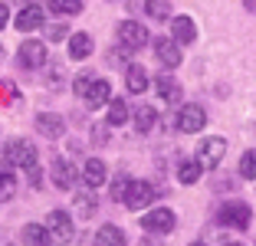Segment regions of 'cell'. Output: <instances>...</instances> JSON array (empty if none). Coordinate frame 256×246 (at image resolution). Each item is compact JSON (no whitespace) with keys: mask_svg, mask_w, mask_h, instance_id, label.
I'll return each instance as SVG.
<instances>
[{"mask_svg":"<svg viewBox=\"0 0 256 246\" xmlns=\"http://www.w3.org/2000/svg\"><path fill=\"white\" fill-rule=\"evenodd\" d=\"M108 142H112L108 125H92V144H108Z\"/></svg>","mask_w":256,"mask_h":246,"instance_id":"d6a6232c","label":"cell"},{"mask_svg":"<svg viewBox=\"0 0 256 246\" xmlns=\"http://www.w3.org/2000/svg\"><path fill=\"white\" fill-rule=\"evenodd\" d=\"M122 204H125L128 210H148L151 204H154V184H151V180H132V184H128V190H125V197H122Z\"/></svg>","mask_w":256,"mask_h":246,"instance_id":"ba28073f","label":"cell"},{"mask_svg":"<svg viewBox=\"0 0 256 246\" xmlns=\"http://www.w3.org/2000/svg\"><path fill=\"white\" fill-rule=\"evenodd\" d=\"M217 224L226 226V230H236V233H246L250 224H253V210H250L246 200H226L224 207L217 210Z\"/></svg>","mask_w":256,"mask_h":246,"instance_id":"277c9868","label":"cell"},{"mask_svg":"<svg viewBox=\"0 0 256 246\" xmlns=\"http://www.w3.org/2000/svg\"><path fill=\"white\" fill-rule=\"evenodd\" d=\"M46 230H50L53 243L69 246L76 240V216L69 214V210H62V207H53L50 214H46Z\"/></svg>","mask_w":256,"mask_h":246,"instance_id":"5b68a950","label":"cell"},{"mask_svg":"<svg viewBox=\"0 0 256 246\" xmlns=\"http://www.w3.org/2000/svg\"><path fill=\"white\" fill-rule=\"evenodd\" d=\"M174 125L181 134H200L207 128V108L197 102H184L178 105V115H174Z\"/></svg>","mask_w":256,"mask_h":246,"instance_id":"8992f818","label":"cell"},{"mask_svg":"<svg viewBox=\"0 0 256 246\" xmlns=\"http://www.w3.org/2000/svg\"><path fill=\"white\" fill-rule=\"evenodd\" d=\"M128 184H132V178H128V174H118V178L112 180V187H108V197H112L115 204H122V197H125Z\"/></svg>","mask_w":256,"mask_h":246,"instance_id":"4dcf8cb0","label":"cell"},{"mask_svg":"<svg viewBox=\"0 0 256 246\" xmlns=\"http://www.w3.org/2000/svg\"><path fill=\"white\" fill-rule=\"evenodd\" d=\"M144 14L151 16L154 23H164V20H171V0H144Z\"/></svg>","mask_w":256,"mask_h":246,"instance_id":"4316f807","label":"cell"},{"mask_svg":"<svg viewBox=\"0 0 256 246\" xmlns=\"http://www.w3.org/2000/svg\"><path fill=\"white\" fill-rule=\"evenodd\" d=\"M46 36H50V43H62V40H69L72 33H69L66 23H50V26H46Z\"/></svg>","mask_w":256,"mask_h":246,"instance_id":"1f68e13d","label":"cell"},{"mask_svg":"<svg viewBox=\"0 0 256 246\" xmlns=\"http://www.w3.org/2000/svg\"><path fill=\"white\" fill-rule=\"evenodd\" d=\"M154 96H158L164 105H181V82L174 79L171 72L154 76Z\"/></svg>","mask_w":256,"mask_h":246,"instance_id":"d6986e66","label":"cell"},{"mask_svg":"<svg viewBox=\"0 0 256 246\" xmlns=\"http://www.w3.org/2000/svg\"><path fill=\"white\" fill-rule=\"evenodd\" d=\"M188 246H207V243H204V240H194V243H188Z\"/></svg>","mask_w":256,"mask_h":246,"instance_id":"8d00e7d4","label":"cell"},{"mask_svg":"<svg viewBox=\"0 0 256 246\" xmlns=\"http://www.w3.org/2000/svg\"><path fill=\"white\" fill-rule=\"evenodd\" d=\"M72 210H76V220H92L98 210V197L96 190L82 187V190H72Z\"/></svg>","mask_w":256,"mask_h":246,"instance_id":"ffe728a7","label":"cell"},{"mask_svg":"<svg viewBox=\"0 0 256 246\" xmlns=\"http://www.w3.org/2000/svg\"><path fill=\"white\" fill-rule=\"evenodd\" d=\"M174 178H178V184H181V187H194L197 180L204 178L200 161H197V158H181L178 168H174Z\"/></svg>","mask_w":256,"mask_h":246,"instance_id":"7402d4cb","label":"cell"},{"mask_svg":"<svg viewBox=\"0 0 256 246\" xmlns=\"http://www.w3.org/2000/svg\"><path fill=\"white\" fill-rule=\"evenodd\" d=\"M253 184H256V180H253Z\"/></svg>","mask_w":256,"mask_h":246,"instance_id":"74e56055","label":"cell"},{"mask_svg":"<svg viewBox=\"0 0 256 246\" xmlns=\"http://www.w3.org/2000/svg\"><path fill=\"white\" fill-rule=\"evenodd\" d=\"M128 122H132L128 98H118V96H115L112 102L106 105V125H108V128H118V125H128Z\"/></svg>","mask_w":256,"mask_h":246,"instance_id":"d4e9b609","label":"cell"},{"mask_svg":"<svg viewBox=\"0 0 256 246\" xmlns=\"http://www.w3.org/2000/svg\"><path fill=\"white\" fill-rule=\"evenodd\" d=\"M92 79H96V72H92V69H82V72H76V79H72V92H76L79 98H82L86 92H89Z\"/></svg>","mask_w":256,"mask_h":246,"instance_id":"f546056e","label":"cell"},{"mask_svg":"<svg viewBox=\"0 0 256 246\" xmlns=\"http://www.w3.org/2000/svg\"><path fill=\"white\" fill-rule=\"evenodd\" d=\"M151 46H154V60H158L168 72H171V69H178L184 62V52H181L184 46H178L171 36H154V43H151Z\"/></svg>","mask_w":256,"mask_h":246,"instance_id":"7c38bea8","label":"cell"},{"mask_svg":"<svg viewBox=\"0 0 256 246\" xmlns=\"http://www.w3.org/2000/svg\"><path fill=\"white\" fill-rule=\"evenodd\" d=\"M220 246H243V243H240V240H224Z\"/></svg>","mask_w":256,"mask_h":246,"instance_id":"d590c367","label":"cell"},{"mask_svg":"<svg viewBox=\"0 0 256 246\" xmlns=\"http://www.w3.org/2000/svg\"><path fill=\"white\" fill-rule=\"evenodd\" d=\"M92 246H128V233L118 224H102L92 236Z\"/></svg>","mask_w":256,"mask_h":246,"instance_id":"603a6c76","label":"cell"},{"mask_svg":"<svg viewBox=\"0 0 256 246\" xmlns=\"http://www.w3.org/2000/svg\"><path fill=\"white\" fill-rule=\"evenodd\" d=\"M79 184L89 187V190H98V187L108 184V164L102 158H86L82 168H79Z\"/></svg>","mask_w":256,"mask_h":246,"instance_id":"8fae6325","label":"cell"},{"mask_svg":"<svg viewBox=\"0 0 256 246\" xmlns=\"http://www.w3.org/2000/svg\"><path fill=\"white\" fill-rule=\"evenodd\" d=\"M115 40H118V46L125 52H138L151 43V33L142 20H132V16H128V20H122L118 26H115Z\"/></svg>","mask_w":256,"mask_h":246,"instance_id":"7a4b0ae2","label":"cell"},{"mask_svg":"<svg viewBox=\"0 0 256 246\" xmlns=\"http://www.w3.org/2000/svg\"><path fill=\"white\" fill-rule=\"evenodd\" d=\"M46 43L43 40H23L16 50V66L20 69H43L46 66Z\"/></svg>","mask_w":256,"mask_h":246,"instance_id":"30bf717a","label":"cell"},{"mask_svg":"<svg viewBox=\"0 0 256 246\" xmlns=\"http://www.w3.org/2000/svg\"><path fill=\"white\" fill-rule=\"evenodd\" d=\"M50 180H53L56 190H76V184H79V168H76L69 158H53V164H50Z\"/></svg>","mask_w":256,"mask_h":246,"instance_id":"9c48e42d","label":"cell"},{"mask_svg":"<svg viewBox=\"0 0 256 246\" xmlns=\"http://www.w3.org/2000/svg\"><path fill=\"white\" fill-rule=\"evenodd\" d=\"M33 128H36V134H43V138L56 142V138L66 134V118L56 115V112H40L36 118H33Z\"/></svg>","mask_w":256,"mask_h":246,"instance_id":"9a60e30c","label":"cell"},{"mask_svg":"<svg viewBox=\"0 0 256 246\" xmlns=\"http://www.w3.org/2000/svg\"><path fill=\"white\" fill-rule=\"evenodd\" d=\"M132 125L138 134H151L158 128V108L154 105H135L132 108Z\"/></svg>","mask_w":256,"mask_h":246,"instance_id":"44dd1931","label":"cell"},{"mask_svg":"<svg viewBox=\"0 0 256 246\" xmlns=\"http://www.w3.org/2000/svg\"><path fill=\"white\" fill-rule=\"evenodd\" d=\"M14 26H16V33H36V30H43L46 26V10L40 7V4H26V7H20V14L14 16Z\"/></svg>","mask_w":256,"mask_h":246,"instance_id":"4fadbf2b","label":"cell"},{"mask_svg":"<svg viewBox=\"0 0 256 246\" xmlns=\"http://www.w3.org/2000/svg\"><path fill=\"white\" fill-rule=\"evenodd\" d=\"M112 98H115L112 82H108L106 76H96V79H92V86H89V92L82 96V102L89 105V108H106Z\"/></svg>","mask_w":256,"mask_h":246,"instance_id":"2e32d148","label":"cell"},{"mask_svg":"<svg viewBox=\"0 0 256 246\" xmlns=\"http://www.w3.org/2000/svg\"><path fill=\"white\" fill-rule=\"evenodd\" d=\"M10 26V4H0V33Z\"/></svg>","mask_w":256,"mask_h":246,"instance_id":"e575fe53","label":"cell"},{"mask_svg":"<svg viewBox=\"0 0 256 246\" xmlns=\"http://www.w3.org/2000/svg\"><path fill=\"white\" fill-rule=\"evenodd\" d=\"M23 174H26L30 187H43V168H40V164H36V168H30V171H23Z\"/></svg>","mask_w":256,"mask_h":246,"instance_id":"836d02e7","label":"cell"},{"mask_svg":"<svg viewBox=\"0 0 256 246\" xmlns=\"http://www.w3.org/2000/svg\"><path fill=\"white\" fill-rule=\"evenodd\" d=\"M168 26H171V33H168V36H171L178 46H190L197 40V23L190 20L188 14H174L171 20H168Z\"/></svg>","mask_w":256,"mask_h":246,"instance_id":"5bb4252c","label":"cell"},{"mask_svg":"<svg viewBox=\"0 0 256 246\" xmlns=\"http://www.w3.org/2000/svg\"><path fill=\"white\" fill-rule=\"evenodd\" d=\"M0 158H4V168H20V171H30V168H36L40 164V151L33 142H26V138H10L7 144H4V151H0Z\"/></svg>","mask_w":256,"mask_h":246,"instance_id":"6da1fadb","label":"cell"},{"mask_svg":"<svg viewBox=\"0 0 256 246\" xmlns=\"http://www.w3.org/2000/svg\"><path fill=\"white\" fill-rule=\"evenodd\" d=\"M236 174L243 180H256V148H246L236 161Z\"/></svg>","mask_w":256,"mask_h":246,"instance_id":"83f0119b","label":"cell"},{"mask_svg":"<svg viewBox=\"0 0 256 246\" xmlns=\"http://www.w3.org/2000/svg\"><path fill=\"white\" fill-rule=\"evenodd\" d=\"M151 89V76L142 62H128L125 66V92L128 96H144Z\"/></svg>","mask_w":256,"mask_h":246,"instance_id":"e0dca14e","label":"cell"},{"mask_svg":"<svg viewBox=\"0 0 256 246\" xmlns=\"http://www.w3.org/2000/svg\"><path fill=\"white\" fill-rule=\"evenodd\" d=\"M16 174L10 171V168H4V164H0V204H7V200H14L16 197Z\"/></svg>","mask_w":256,"mask_h":246,"instance_id":"484cf974","label":"cell"},{"mask_svg":"<svg viewBox=\"0 0 256 246\" xmlns=\"http://www.w3.org/2000/svg\"><path fill=\"white\" fill-rule=\"evenodd\" d=\"M20 243L23 246H56L53 236H50V230H46V224H23Z\"/></svg>","mask_w":256,"mask_h":246,"instance_id":"cb8c5ba5","label":"cell"},{"mask_svg":"<svg viewBox=\"0 0 256 246\" xmlns=\"http://www.w3.org/2000/svg\"><path fill=\"white\" fill-rule=\"evenodd\" d=\"M66 50H69V60L72 62H86L92 52H96V40H92V33L79 30V33H72V36L66 40Z\"/></svg>","mask_w":256,"mask_h":246,"instance_id":"ac0fdd59","label":"cell"},{"mask_svg":"<svg viewBox=\"0 0 256 246\" xmlns=\"http://www.w3.org/2000/svg\"><path fill=\"white\" fill-rule=\"evenodd\" d=\"M142 230L148 233V236H168V233H174V226H178V214H174L171 207H148L142 214Z\"/></svg>","mask_w":256,"mask_h":246,"instance_id":"3957f363","label":"cell"},{"mask_svg":"<svg viewBox=\"0 0 256 246\" xmlns=\"http://www.w3.org/2000/svg\"><path fill=\"white\" fill-rule=\"evenodd\" d=\"M50 10L60 16H79L82 14V0H50Z\"/></svg>","mask_w":256,"mask_h":246,"instance_id":"f1b7e54d","label":"cell"},{"mask_svg":"<svg viewBox=\"0 0 256 246\" xmlns=\"http://www.w3.org/2000/svg\"><path fill=\"white\" fill-rule=\"evenodd\" d=\"M194 158L200 161V168H207V171L220 168V161L226 158V138H220V134H207V138H200Z\"/></svg>","mask_w":256,"mask_h":246,"instance_id":"52a82bcc","label":"cell"}]
</instances>
